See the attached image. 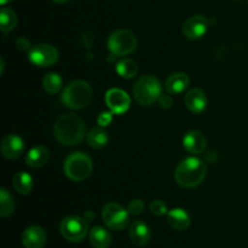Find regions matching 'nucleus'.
<instances>
[{
    "mask_svg": "<svg viewBox=\"0 0 248 248\" xmlns=\"http://www.w3.org/2000/svg\"><path fill=\"white\" fill-rule=\"evenodd\" d=\"M93 170V164L89 155L77 152L70 154L64 161V173L70 181L82 182L90 177Z\"/></svg>",
    "mask_w": 248,
    "mask_h": 248,
    "instance_id": "nucleus-5",
    "label": "nucleus"
},
{
    "mask_svg": "<svg viewBox=\"0 0 248 248\" xmlns=\"http://www.w3.org/2000/svg\"><path fill=\"white\" fill-rule=\"evenodd\" d=\"M189 80L188 75L184 74V73H174V74L170 75L169 79L166 80V91L171 94H178L182 93L184 90H186V87L189 86Z\"/></svg>",
    "mask_w": 248,
    "mask_h": 248,
    "instance_id": "nucleus-19",
    "label": "nucleus"
},
{
    "mask_svg": "<svg viewBox=\"0 0 248 248\" xmlns=\"http://www.w3.org/2000/svg\"><path fill=\"white\" fill-rule=\"evenodd\" d=\"M87 143L93 149H102L109 142V136L102 127H93L87 132Z\"/></svg>",
    "mask_w": 248,
    "mask_h": 248,
    "instance_id": "nucleus-21",
    "label": "nucleus"
},
{
    "mask_svg": "<svg viewBox=\"0 0 248 248\" xmlns=\"http://www.w3.org/2000/svg\"><path fill=\"white\" fill-rule=\"evenodd\" d=\"M208 29V19L205 16L201 15H195L191 16L184 22L183 24V31L184 36L190 40H198V39L202 38L206 34Z\"/></svg>",
    "mask_w": 248,
    "mask_h": 248,
    "instance_id": "nucleus-10",
    "label": "nucleus"
},
{
    "mask_svg": "<svg viewBox=\"0 0 248 248\" xmlns=\"http://www.w3.org/2000/svg\"><path fill=\"white\" fill-rule=\"evenodd\" d=\"M207 169L199 157H186L182 160L174 171L176 182L183 188H195L206 178Z\"/></svg>",
    "mask_w": 248,
    "mask_h": 248,
    "instance_id": "nucleus-2",
    "label": "nucleus"
},
{
    "mask_svg": "<svg viewBox=\"0 0 248 248\" xmlns=\"http://www.w3.org/2000/svg\"><path fill=\"white\" fill-rule=\"evenodd\" d=\"M12 186L17 193L21 194V195H27L33 189V178L27 172H18V173L15 174Z\"/></svg>",
    "mask_w": 248,
    "mask_h": 248,
    "instance_id": "nucleus-22",
    "label": "nucleus"
},
{
    "mask_svg": "<svg viewBox=\"0 0 248 248\" xmlns=\"http://www.w3.org/2000/svg\"><path fill=\"white\" fill-rule=\"evenodd\" d=\"M92 94L93 92L89 82L84 80H75L63 90L61 101L67 108L84 109L91 103Z\"/></svg>",
    "mask_w": 248,
    "mask_h": 248,
    "instance_id": "nucleus-3",
    "label": "nucleus"
},
{
    "mask_svg": "<svg viewBox=\"0 0 248 248\" xmlns=\"http://www.w3.org/2000/svg\"><path fill=\"white\" fill-rule=\"evenodd\" d=\"M186 106L191 113L201 114L207 107V97L205 92L200 89H193L186 94Z\"/></svg>",
    "mask_w": 248,
    "mask_h": 248,
    "instance_id": "nucleus-15",
    "label": "nucleus"
},
{
    "mask_svg": "<svg viewBox=\"0 0 248 248\" xmlns=\"http://www.w3.org/2000/svg\"><path fill=\"white\" fill-rule=\"evenodd\" d=\"M60 230L62 236L69 242H80L86 237L89 223L78 216H68L61 222Z\"/></svg>",
    "mask_w": 248,
    "mask_h": 248,
    "instance_id": "nucleus-7",
    "label": "nucleus"
},
{
    "mask_svg": "<svg viewBox=\"0 0 248 248\" xmlns=\"http://www.w3.org/2000/svg\"><path fill=\"white\" fill-rule=\"evenodd\" d=\"M206 137L200 131H189L183 138V147L188 153L193 155L202 154L206 150Z\"/></svg>",
    "mask_w": 248,
    "mask_h": 248,
    "instance_id": "nucleus-14",
    "label": "nucleus"
},
{
    "mask_svg": "<svg viewBox=\"0 0 248 248\" xmlns=\"http://www.w3.org/2000/svg\"><path fill=\"white\" fill-rule=\"evenodd\" d=\"M166 219L170 227L173 228L174 230H179V232L188 229L191 223L190 216L186 210H182V208H173V210L169 211L166 215Z\"/></svg>",
    "mask_w": 248,
    "mask_h": 248,
    "instance_id": "nucleus-17",
    "label": "nucleus"
},
{
    "mask_svg": "<svg viewBox=\"0 0 248 248\" xmlns=\"http://www.w3.org/2000/svg\"><path fill=\"white\" fill-rule=\"evenodd\" d=\"M97 121H98V124L102 127H104V126H108L113 121V115L109 111H103V113L99 114V116L97 118Z\"/></svg>",
    "mask_w": 248,
    "mask_h": 248,
    "instance_id": "nucleus-29",
    "label": "nucleus"
},
{
    "mask_svg": "<svg viewBox=\"0 0 248 248\" xmlns=\"http://www.w3.org/2000/svg\"><path fill=\"white\" fill-rule=\"evenodd\" d=\"M127 211L131 216L140 215L144 211V202L142 200H140V199H135V200H132L128 203Z\"/></svg>",
    "mask_w": 248,
    "mask_h": 248,
    "instance_id": "nucleus-28",
    "label": "nucleus"
},
{
    "mask_svg": "<svg viewBox=\"0 0 248 248\" xmlns=\"http://www.w3.org/2000/svg\"><path fill=\"white\" fill-rule=\"evenodd\" d=\"M102 218L103 222L109 229L115 230V232H120V230L125 229L128 225V220H130V213L126 211L121 205L115 202L107 203L102 211Z\"/></svg>",
    "mask_w": 248,
    "mask_h": 248,
    "instance_id": "nucleus-8",
    "label": "nucleus"
},
{
    "mask_svg": "<svg viewBox=\"0 0 248 248\" xmlns=\"http://www.w3.org/2000/svg\"><path fill=\"white\" fill-rule=\"evenodd\" d=\"M15 201L14 198L10 195L6 189L0 190V216L2 218H6L14 213Z\"/></svg>",
    "mask_w": 248,
    "mask_h": 248,
    "instance_id": "nucleus-26",
    "label": "nucleus"
},
{
    "mask_svg": "<svg viewBox=\"0 0 248 248\" xmlns=\"http://www.w3.org/2000/svg\"><path fill=\"white\" fill-rule=\"evenodd\" d=\"M157 102H159L160 107L164 109H170L172 107V104H173V101H172L171 96H169V94H161Z\"/></svg>",
    "mask_w": 248,
    "mask_h": 248,
    "instance_id": "nucleus-30",
    "label": "nucleus"
},
{
    "mask_svg": "<svg viewBox=\"0 0 248 248\" xmlns=\"http://www.w3.org/2000/svg\"><path fill=\"white\" fill-rule=\"evenodd\" d=\"M131 241L137 246H145L150 241L152 232L147 223L143 220H135L130 227Z\"/></svg>",
    "mask_w": 248,
    "mask_h": 248,
    "instance_id": "nucleus-16",
    "label": "nucleus"
},
{
    "mask_svg": "<svg viewBox=\"0 0 248 248\" xmlns=\"http://www.w3.org/2000/svg\"><path fill=\"white\" fill-rule=\"evenodd\" d=\"M116 72L124 79H132L138 73L137 63L130 58H124L116 64Z\"/></svg>",
    "mask_w": 248,
    "mask_h": 248,
    "instance_id": "nucleus-24",
    "label": "nucleus"
},
{
    "mask_svg": "<svg viewBox=\"0 0 248 248\" xmlns=\"http://www.w3.org/2000/svg\"><path fill=\"white\" fill-rule=\"evenodd\" d=\"M55 136L62 144L77 145L84 140L86 127L82 119L77 114H63L55 124Z\"/></svg>",
    "mask_w": 248,
    "mask_h": 248,
    "instance_id": "nucleus-1",
    "label": "nucleus"
},
{
    "mask_svg": "<svg viewBox=\"0 0 248 248\" xmlns=\"http://www.w3.org/2000/svg\"><path fill=\"white\" fill-rule=\"evenodd\" d=\"M58 51L50 44H38L28 51V60L36 67H51L58 61Z\"/></svg>",
    "mask_w": 248,
    "mask_h": 248,
    "instance_id": "nucleus-9",
    "label": "nucleus"
},
{
    "mask_svg": "<svg viewBox=\"0 0 248 248\" xmlns=\"http://www.w3.org/2000/svg\"><path fill=\"white\" fill-rule=\"evenodd\" d=\"M63 85V80L60 74L57 73H48L45 75L43 80V86L47 93L56 94L61 91Z\"/></svg>",
    "mask_w": 248,
    "mask_h": 248,
    "instance_id": "nucleus-25",
    "label": "nucleus"
},
{
    "mask_svg": "<svg viewBox=\"0 0 248 248\" xmlns=\"http://www.w3.org/2000/svg\"><path fill=\"white\" fill-rule=\"evenodd\" d=\"M12 0H0V4L2 5V6H5L6 4H9V2H11Z\"/></svg>",
    "mask_w": 248,
    "mask_h": 248,
    "instance_id": "nucleus-32",
    "label": "nucleus"
},
{
    "mask_svg": "<svg viewBox=\"0 0 248 248\" xmlns=\"http://www.w3.org/2000/svg\"><path fill=\"white\" fill-rule=\"evenodd\" d=\"M106 103L113 114H124L130 108L131 99L124 90L110 89L106 93Z\"/></svg>",
    "mask_w": 248,
    "mask_h": 248,
    "instance_id": "nucleus-11",
    "label": "nucleus"
},
{
    "mask_svg": "<svg viewBox=\"0 0 248 248\" xmlns=\"http://www.w3.org/2000/svg\"><path fill=\"white\" fill-rule=\"evenodd\" d=\"M24 150V143L21 137L16 135H9L1 142V154L9 160H16Z\"/></svg>",
    "mask_w": 248,
    "mask_h": 248,
    "instance_id": "nucleus-13",
    "label": "nucleus"
},
{
    "mask_svg": "<svg viewBox=\"0 0 248 248\" xmlns=\"http://www.w3.org/2000/svg\"><path fill=\"white\" fill-rule=\"evenodd\" d=\"M90 242L94 248H108L111 244V236L108 230L97 225L90 232Z\"/></svg>",
    "mask_w": 248,
    "mask_h": 248,
    "instance_id": "nucleus-20",
    "label": "nucleus"
},
{
    "mask_svg": "<svg viewBox=\"0 0 248 248\" xmlns=\"http://www.w3.org/2000/svg\"><path fill=\"white\" fill-rule=\"evenodd\" d=\"M161 94V82L153 75H144L140 78L133 86V97L140 106H152L159 101Z\"/></svg>",
    "mask_w": 248,
    "mask_h": 248,
    "instance_id": "nucleus-4",
    "label": "nucleus"
},
{
    "mask_svg": "<svg viewBox=\"0 0 248 248\" xmlns=\"http://www.w3.org/2000/svg\"><path fill=\"white\" fill-rule=\"evenodd\" d=\"M48 159H50V152L45 147L38 145L29 150L26 156V162L28 166L38 169L45 166L48 162Z\"/></svg>",
    "mask_w": 248,
    "mask_h": 248,
    "instance_id": "nucleus-18",
    "label": "nucleus"
},
{
    "mask_svg": "<svg viewBox=\"0 0 248 248\" xmlns=\"http://www.w3.org/2000/svg\"><path fill=\"white\" fill-rule=\"evenodd\" d=\"M47 241L46 232L39 225L27 228L22 234V244L26 248H43Z\"/></svg>",
    "mask_w": 248,
    "mask_h": 248,
    "instance_id": "nucleus-12",
    "label": "nucleus"
},
{
    "mask_svg": "<svg viewBox=\"0 0 248 248\" xmlns=\"http://www.w3.org/2000/svg\"><path fill=\"white\" fill-rule=\"evenodd\" d=\"M17 24V15L9 7H2L0 11V29L2 33L14 31Z\"/></svg>",
    "mask_w": 248,
    "mask_h": 248,
    "instance_id": "nucleus-23",
    "label": "nucleus"
},
{
    "mask_svg": "<svg viewBox=\"0 0 248 248\" xmlns=\"http://www.w3.org/2000/svg\"><path fill=\"white\" fill-rule=\"evenodd\" d=\"M52 1L57 2V4H64V2H68L69 0H52Z\"/></svg>",
    "mask_w": 248,
    "mask_h": 248,
    "instance_id": "nucleus-33",
    "label": "nucleus"
},
{
    "mask_svg": "<svg viewBox=\"0 0 248 248\" xmlns=\"http://www.w3.org/2000/svg\"><path fill=\"white\" fill-rule=\"evenodd\" d=\"M150 212L156 217H162V216L167 215V206L164 201L161 200H154L150 203Z\"/></svg>",
    "mask_w": 248,
    "mask_h": 248,
    "instance_id": "nucleus-27",
    "label": "nucleus"
},
{
    "mask_svg": "<svg viewBox=\"0 0 248 248\" xmlns=\"http://www.w3.org/2000/svg\"><path fill=\"white\" fill-rule=\"evenodd\" d=\"M16 45H17V48H18V50H21V51H29V50H31V43H29V40L27 38L17 39Z\"/></svg>",
    "mask_w": 248,
    "mask_h": 248,
    "instance_id": "nucleus-31",
    "label": "nucleus"
},
{
    "mask_svg": "<svg viewBox=\"0 0 248 248\" xmlns=\"http://www.w3.org/2000/svg\"><path fill=\"white\" fill-rule=\"evenodd\" d=\"M137 47V38L126 29L113 31L108 38V48L114 56H127Z\"/></svg>",
    "mask_w": 248,
    "mask_h": 248,
    "instance_id": "nucleus-6",
    "label": "nucleus"
},
{
    "mask_svg": "<svg viewBox=\"0 0 248 248\" xmlns=\"http://www.w3.org/2000/svg\"><path fill=\"white\" fill-rule=\"evenodd\" d=\"M0 63H1V74L4 73V58L0 57Z\"/></svg>",
    "mask_w": 248,
    "mask_h": 248,
    "instance_id": "nucleus-34",
    "label": "nucleus"
}]
</instances>
